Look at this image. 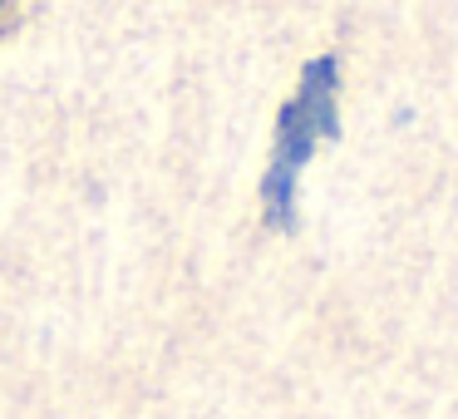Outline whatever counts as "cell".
Segmentation results:
<instances>
[{"instance_id":"6da1fadb","label":"cell","mask_w":458,"mask_h":419,"mask_svg":"<svg viewBox=\"0 0 458 419\" xmlns=\"http://www.w3.org/2000/svg\"><path fill=\"white\" fill-rule=\"evenodd\" d=\"M335 94H340V60L335 55H316L301 70V90L281 104L276 119V149H271V168L261 183V212L271 227H291L296 218V178L310 163L320 139H335Z\"/></svg>"},{"instance_id":"7a4b0ae2","label":"cell","mask_w":458,"mask_h":419,"mask_svg":"<svg viewBox=\"0 0 458 419\" xmlns=\"http://www.w3.org/2000/svg\"><path fill=\"white\" fill-rule=\"evenodd\" d=\"M15 15H21L15 5H0V30H11V21H15Z\"/></svg>"}]
</instances>
